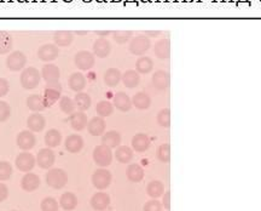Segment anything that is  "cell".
Masks as SVG:
<instances>
[{"instance_id":"obj_29","label":"cell","mask_w":261,"mask_h":211,"mask_svg":"<svg viewBox=\"0 0 261 211\" xmlns=\"http://www.w3.org/2000/svg\"><path fill=\"white\" fill-rule=\"evenodd\" d=\"M122 79V74L117 68H109L104 73V83L109 88H115Z\"/></svg>"},{"instance_id":"obj_23","label":"cell","mask_w":261,"mask_h":211,"mask_svg":"<svg viewBox=\"0 0 261 211\" xmlns=\"http://www.w3.org/2000/svg\"><path fill=\"white\" fill-rule=\"evenodd\" d=\"M114 107H116L117 110L121 112H128L130 108H132V100L128 97V95L125 94V92H117L114 96L113 100Z\"/></svg>"},{"instance_id":"obj_54","label":"cell","mask_w":261,"mask_h":211,"mask_svg":"<svg viewBox=\"0 0 261 211\" xmlns=\"http://www.w3.org/2000/svg\"><path fill=\"white\" fill-rule=\"evenodd\" d=\"M76 34H79V36H85V34H87V30H76Z\"/></svg>"},{"instance_id":"obj_38","label":"cell","mask_w":261,"mask_h":211,"mask_svg":"<svg viewBox=\"0 0 261 211\" xmlns=\"http://www.w3.org/2000/svg\"><path fill=\"white\" fill-rule=\"evenodd\" d=\"M147 193L152 199H157L164 194V186L161 181H151L147 186Z\"/></svg>"},{"instance_id":"obj_51","label":"cell","mask_w":261,"mask_h":211,"mask_svg":"<svg viewBox=\"0 0 261 211\" xmlns=\"http://www.w3.org/2000/svg\"><path fill=\"white\" fill-rule=\"evenodd\" d=\"M162 205L166 210L170 209V192H166L163 194V200H162Z\"/></svg>"},{"instance_id":"obj_53","label":"cell","mask_w":261,"mask_h":211,"mask_svg":"<svg viewBox=\"0 0 261 211\" xmlns=\"http://www.w3.org/2000/svg\"><path fill=\"white\" fill-rule=\"evenodd\" d=\"M145 34H147V36H150V37H157V36H160L161 34V32H158V30H147V32H145Z\"/></svg>"},{"instance_id":"obj_34","label":"cell","mask_w":261,"mask_h":211,"mask_svg":"<svg viewBox=\"0 0 261 211\" xmlns=\"http://www.w3.org/2000/svg\"><path fill=\"white\" fill-rule=\"evenodd\" d=\"M62 142V133L57 129H51L45 135V145L49 148L58 147Z\"/></svg>"},{"instance_id":"obj_6","label":"cell","mask_w":261,"mask_h":211,"mask_svg":"<svg viewBox=\"0 0 261 211\" xmlns=\"http://www.w3.org/2000/svg\"><path fill=\"white\" fill-rule=\"evenodd\" d=\"M74 63L75 66L81 71H89L95 66L96 63V56L91 51L82 50L79 51L74 57Z\"/></svg>"},{"instance_id":"obj_37","label":"cell","mask_w":261,"mask_h":211,"mask_svg":"<svg viewBox=\"0 0 261 211\" xmlns=\"http://www.w3.org/2000/svg\"><path fill=\"white\" fill-rule=\"evenodd\" d=\"M133 151L130 150L128 146H121V147H117L116 152H115V157L119 163L122 164H127L129 163L130 160L133 159Z\"/></svg>"},{"instance_id":"obj_30","label":"cell","mask_w":261,"mask_h":211,"mask_svg":"<svg viewBox=\"0 0 261 211\" xmlns=\"http://www.w3.org/2000/svg\"><path fill=\"white\" fill-rule=\"evenodd\" d=\"M121 144V135L116 130H111V131L105 132L102 137V145L107 146L109 148H116Z\"/></svg>"},{"instance_id":"obj_16","label":"cell","mask_w":261,"mask_h":211,"mask_svg":"<svg viewBox=\"0 0 261 211\" xmlns=\"http://www.w3.org/2000/svg\"><path fill=\"white\" fill-rule=\"evenodd\" d=\"M151 80H152V85H154L157 90H161V91H162V90H166L169 86L170 77L166 71L160 69L154 73Z\"/></svg>"},{"instance_id":"obj_39","label":"cell","mask_w":261,"mask_h":211,"mask_svg":"<svg viewBox=\"0 0 261 211\" xmlns=\"http://www.w3.org/2000/svg\"><path fill=\"white\" fill-rule=\"evenodd\" d=\"M74 102H75L77 110L80 112H85L91 107L92 100L89 94H85V92H77V95H75V98H74Z\"/></svg>"},{"instance_id":"obj_35","label":"cell","mask_w":261,"mask_h":211,"mask_svg":"<svg viewBox=\"0 0 261 211\" xmlns=\"http://www.w3.org/2000/svg\"><path fill=\"white\" fill-rule=\"evenodd\" d=\"M132 104L138 110H148L151 104V98L145 92H138L132 97Z\"/></svg>"},{"instance_id":"obj_4","label":"cell","mask_w":261,"mask_h":211,"mask_svg":"<svg viewBox=\"0 0 261 211\" xmlns=\"http://www.w3.org/2000/svg\"><path fill=\"white\" fill-rule=\"evenodd\" d=\"M111 180H113V176H111V172L107 169H97L92 175V184L97 189H103L108 188L111 184Z\"/></svg>"},{"instance_id":"obj_7","label":"cell","mask_w":261,"mask_h":211,"mask_svg":"<svg viewBox=\"0 0 261 211\" xmlns=\"http://www.w3.org/2000/svg\"><path fill=\"white\" fill-rule=\"evenodd\" d=\"M150 39L145 36H138L135 37L132 40H130L129 44V51L130 54L136 56H142L147 52L149 49H150Z\"/></svg>"},{"instance_id":"obj_44","label":"cell","mask_w":261,"mask_h":211,"mask_svg":"<svg viewBox=\"0 0 261 211\" xmlns=\"http://www.w3.org/2000/svg\"><path fill=\"white\" fill-rule=\"evenodd\" d=\"M40 209H41V211H58L60 205H58L57 200H56L55 198L48 197L41 200V203H40Z\"/></svg>"},{"instance_id":"obj_22","label":"cell","mask_w":261,"mask_h":211,"mask_svg":"<svg viewBox=\"0 0 261 211\" xmlns=\"http://www.w3.org/2000/svg\"><path fill=\"white\" fill-rule=\"evenodd\" d=\"M64 146L69 153H79L83 148V138L80 135H70L65 138Z\"/></svg>"},{"instance_id":"obj_21","label":"cell","mask_w":261,"mask_h":211,"mask_svg":"<svg viewBox=\"0 0 261 211\" xmlns=\"http://www.w3.org/2000/svg\"><path fill=\"white\" fill-rule=\"evenodd\" d=\"M54 42L57 46L67 48L74 42V33L70 30H56L54 33Z\"/></svg>"},{"instance_id":"obj_27","label":"cell","mask_w":261,"mask_h":211,"mask_svg":"<svg viewBox=\"0 0 261 211\" xmlns=\"http://www.w3.org/2000/svg\"><path fill=\"white\" fill-rule=\"evenodd\" d=\"M154 52L161 60H166L170 55V42L168 39H161L155 44Z\"/></svg>"},{"instance_id":"obj_15","label":"cell","mask_w":261,"mask_h":211,"mask_svg":"<svg viewBox=\"0 0 261 211\" xmlns=\"http://www.w3.org/2000/svg\"><path fill=\"white\" fill-rule=\"evenodd\" d=\"M40 186V178L33 172H27L21 180V187L24 192H34Z\"/></svg>"},{"instance_id":"obj_10","label":"cell","mask_w":261,"mask_h":211,"mask_svg":"<svg viewBox=\"0 0 261 211\" xmlns=\"http://www.w3.org/2000/svg\"><path fill=\"white\" fill-rule=\"evenodd\" d=\"M16 144L22 151H29L36 145V137L30 130H24L17 135Z\"/></svg>"},{"instance_id":"obj_46","label":"cell","mask_w":261,"mask_h":211,"mask_svg":"<svg viewBox=\"0 0 261 211\" xmlns=\"http://www.w3.org/2000/svg\"><path fill=\"white\" fill-rule=\"evenodd\" d=\"M12 165L9 161H0V181H8L12 176Z\"/></svg>"},{"instance_id":"obj_14","label":"cell","mask_w":261,"mask_h":211,"mask_svg":"<svg viewBox=\"0 0 261 211\" xmlns=\"http://www.w3.org/2000/svg\"><path fill=\"white\" fill-rule=\"evenodd\" d=\"M41 77L48 83H56L61 78V71L56 64H45L41 69Z\"/></svg>"},{"instance_id":"obj_52","label":"cell","mask_w":261,"mask_h":211,"mask_svg":"<svg viewBox=\"0 0 261 211\" xmlns=\"http://www.w3.org/2000/svg\"><path fill=\"white\" fill-rule=\"evenodd\" d=\"M96 34L99 37H107L109 34H111L110 30H96Z\"/></svg>"},{"instance_id":"obj_50","label":"cell","mask_w":261,"mask_h":211,"mask_svg":"<svg viewBox=\"0 0 261 211\" xmlns=\"http://www.w3.org/2000/svg\"><path fill=\"white\" fill-rule=\"evenodd\" d=\"M8 197H9V188H8V186L0 182V203L8 199Z\"/></svg>"},{"instance_id":"obj_32","label":"cell","mask_w":261,"mask_h":211,"mask_svg":"<svg viewBox=\"0 0 261 211\" xmlns=\"http://www.w3.org/2000/svg\"><path fill=\"white\" fill-rule=\"evenodd\" d=\"M154 68V61L148 56H142L136 62V69L139 74H148L150 73Z\"/></svg>"},{"instance_id":"obj_18","label":"cell","mask_w":261,"mask_h":211,"mask_svg":"<svg viewBox=\"0 0 261 211\" xmlns=\"http://www.w3.org/2000/svg\"><path fill=\"white\" fill-rule=\"evenodd\" d=\"M105 128H107V123H105L104 118L102 117H93L87 124V129H89V133L92 136H101L104 133Z\"/></svg>"},{"instance_id":"obj_41","label":"cell","mask_w":261,"mask_h":211,"mask_svg":"<svg viewBox=\"0 0 261 211\" xmlns=\"http://www.w3.org/2000/svg\"><path fill=\"white\" fill-rule=\"evenodd\" d=\"M60 108L61 111L63 112L65 114H73L75 113V102L71 100L70 97H68V96H62L61 100H60Z\"/></svg>"},{"instance_id":"obj_1","label":"cell","mask_w":261,"mask_h":211,"mask_svg":"<svg viewBox=\"0 0 261 211\" xmlns=\"http://www.w3.org/2000/svg\"><path fill=\"white\" fill-rule=\"evenodd\" d=\"M40 79H41V73L36 68L27 67L24 68L23 72L21 73V85L26 90H33L39 85Z\"/></svg>"},{"instance_id":"obj_40","label":"cell","mask_w":261,"mask_h":211,"mask_svg":"<svg viewBox=\"0 0 261 211\" xmlns=\"http://www.w3.org/2000/svg\"><path fill=\"white\" fill-rule=\"evenodd\" d=\"M96 111H97L98 117H102V118L109 117L113 114L114 104L107 100L101 101V102H98L97 107H96Z\"/></svg>"},{"instance_id":"obj_9","label":"cell","mask_w":261,"mask_h":211,"mask_svg":"<svg viewBox=\"0 0 261 211\" xmlns=\"http://www.w3.org/2000/svg\"><path fill=\"white\" fill-rule=\"evenodd\" d=\"M16 167L22 172H30L34 169L36 164V159L34 158L32 153H27V152H23V153H20L16 158Z\"/></svg>"},{"instance_id":"obj_17","label":"cell","mask_w":261,"mask_h":211,"mask_svg":"<svg viewBox=\"0 0 261 211\" xmlns=\"http://www.w3.org/2000/svg\"><path fill=\"white\" fill-rule=\"evenodd\" d=\"M111 51V44L108 39L105 38H99L93 44V54L97 57L105 58L108 57L109 54Z\"/></svg>"},{"instance_id":"obj_8","label":"cell","mask_w":261,"mask_h":211,"mask_svg":"<svg viewBox=\"0 0 261 211\" xmlns=\"http://www.w3.org/2000/svg\"><path fill=\"white\" fill-rule=\"evenodd\" d=\"M27 63V56L22 51H14L6 58V66L12 72H18L23 69Z\"/></svg>"},{"instance_id":"obj_26","label":"cell","mask_w":261,"mask_h":211,"mask_svg":"<svg viewBox=\"0 0 261 211\" xmlns=\"http://www.w3.org/2000/svg\"><path fill=\"white\" fill-rule=\"evenodd\" d=\"M26 103L27 107L29 108L30 111L35 112V113H39V112L44 111L48 107L45 98H44V96L41 95H30L29 97L27 98Z\"/></svg>"},{"instance_id":"obj_47","label":"cell","mask_w":261,"mask_h":211,"mask_svg":"<svg viewBox=\"0 0 261 211\" xmlns=\"http://www.w3.org/2000/svg\"><path fill=\"white\" fill-rule=\"evenodd\" d=\"M11 116V107L8 102L0 101V123L6 122Z\"/></svg>"},{"instance_id":"obj_11","label":"cell","mask_w":261,"mask_h":211,"mask_svg":"<svg viewBox=\"0 0 261 211\" xmlns=\"http://www.w3.org/2000/svg\"><path fill=\"white\" fill-rule=\"evenodd\" d=\"M55 153L51 148H42V150L39 151L38 156H36V164L41 169H51L52 165L55 164Z\"/></svg>"},{"instance_id":"obj_2","label":"cell","mask_w":261,"mask_h":211,"mask_svg":"<svg viewBox=\"0 0 261 211\" xmlns=\"http://www.w3.org/2000/svg\"><path fill=\"white\" fill-rule=\"evenodd\" d=\"M68 182V175L63 169H50L46 173V184L55 189H62Z\"/></svg>"},{"instance_id":"obj_48","label":"cell","mask_w":261,"mask_h":211,"mask_svg":"<svg viewBox=\"0 0 261 211\" xmlns=\"http://www.w3.org/2000/svg\"><path fill=\"white\" fill-rule=\"evenodd\" d=\"M162 203H160V201L156 199H152L145 203L144 207H143V211H162Z\"/></svg>"},{"instance_id":"obj_45","label":"cell","mask_w":261,"mask_h":211,"mask_svg":"<svg viewBox=\"0 0 261 211\" xmlns=\"http://www.w3.org/2000/svg\"><path fill=\"white\" fill-rule=\"evenodd\" d=\"M133 36L132 30H115L113 32V38L117 44H125Z\"/></svg>"},{"instance_id":"obj_33","label":"cell","mask_w":261,"mask_h":211,"mask_svg":"<svg viewBox=\"0 0 261 211\" xmlns=\"http://www.w3.org/2000/svg\"><path fill=\"white\" fill-rule=\"evenodd\" d=\"M139 82H141V76H139V73L137 71L129 69L122 74V83L125 84V86H127V88H136V86H138Z\"/></svg>"},{"instance_id":"obj_28","label":"cell","mask_w":261,"mask_h":211,"mask_svg":"<svg viewBox=\"0 0 261 211\" xmlns=\"http://www.w3.org/2000/svg\"><path fill=\"white\" fill-rule=\"evenodd\" d=\"M126 176L130 182H141L144 179V169L139 164H130L127 166Z\"/></svg>"},{"instance_id":"obj_31","label":"cell","mask_w":261,"mask_h":211,"mask_svg":"<svg viewBox=\"0 0 261 211\" xmlns=\"http://www.w3.org/2000/svg\"><path fill=\"white\" fill-rule=\"evenodd\" d=\"M60 205L65 211H71L77 206V198L76 195L71 192H67L61 195L60 199Z\"/></svg>"},{"instance_id":"obj_25","label":"cell","mask_w":261,"mask_h":211,"mask_svg":"<svg viewBox=\"0 0 261 211\" xmlns=\"http://www.w3.org/2000/svg\"><path fill=\"white\" fill-rule=\"evenodd\" d=\"M86 78L82 73L76 72L73 73L69 77V80H68V85L69 88L75 92H81L83 89L86 88Z\"/></svg>"},{"instance_id":"obj_36","label":"cell","mask_w":261,"mask_h":211,"mask_svg":"<svg viewBox=\"0 0 261 211\" xmlns=\"http://www.w3.org/2000/svg\"><path fill=\"white\" fill-rule=\"evenodd\" d=\"M12 45H14V39H12L11 34L5 30H0V55L10 52Z\"/></svg>"},{"instance_id":"obj_3","label":"cell","mask_w":261,"mask_h":211,"mask_svg":"<svg viewBox=\"0 0 261 211\" xmlns=\"http://www.w3.org/2000/svg\"><path fill=\"white\" fill-rule=\"evenodd\" d=\"M93 161L101 167L110 165L111 161H113V152H111V148H109L104 145L97 146L95 148V151H93Z\"/></svg>"},{"instance_id":"obj_5","label":"cell","mask_w":261,"mask_h":211,"mask_svg":"<svg viewBox=\"0 0 261 211\" xmlns=\"http://www.w3.org/2000/svg\"><path fill=\"white\" fill-rule=\"evenodd\" d=\"M62 85L60 82L56 83H48L44 90V98H45L48 107L56 103L62 97Z\"/></svg>"},{"instance_id":"obj_49","label":"cell","mask_w":261,"mask_h":211,"mask_svg":"<svg viewBox=\"0 0 261 211\" xmlns=\"http://www.w3.org/2000/svg\"><path fill=\"white\" fill-rule=\"evenodd\" d=\"M10 91V84H9L8 79L0 78V97L8 95Z\"/></svg>"},{"instance_id":"obj_19","label":"cell","mask_w":261,"mask_h":211,"mask_svg":"<svg viewBox=\"0 0 261 211\" xmlns=\"http://www.w3.org/2000/svg\"><path fill=\"white\" fill-rule=\"evenodd\" d=\"M27 126L32 132H40L46 126V119L41 114L34 113L32 116L28 117Z\"/></svg>"},{"instance_id":"obj_42","label":"cell","mask_w":261,"mask_h":211,"mask_svg":"<svg viewBox=\"0 0 261 211\" xmlns=\"http://www.w3.org/2000/svg\"><path fill=\"white\" fill-rule=\"evenodd\" d=\"M157 159L162 163H169L170 160V146L168 144L161 145L156 151Z\"/></svg>"},{"instance_id":"obj_12","label":"cell","mask_w":261,"mask_h":211,"mask_svg":"<svg viewBox=\"0 0 261 211\" xmlns=\"http://www.w3.org/2000/svg\"><path fill=\"white\" fill-rule=\"evenodd\" d=\"M60 55V49L56 44H45L40 46L38 50L39 58L44 62L55 61Z\"/></svg>"},{"instance_id":"obj_24","label":"cell","mask_w":261,"mask_h":211,"mask_svg":"<svg viewBox=\"0 0 261 211\" xmlns=\"http://www.w3.org/2000/svg\"><path fill=\"white\" fill-rule=\"evenodd\" d=\"M150 147V138L145 133H136L132 138V148L138 153H143Z\"/></svg>"},{"instance_id":"obj_43","label":"cell","mask_w":261,"mask_h":211,"mask_svg":"<svg viewBox=\"0 0 261 211\" xmlns=\"http://www.w3.org/2000/svg\"><path fill=\"white\" fill-rule=\"evenodd\" d=\"M157 123L162 128H169L170 126V111L168 108H163L157 113Z\"/></svg>"},{"instance_id":"obj_13","label":"cell","mask_w":261,"mask_h":211,"mask_svg":"<svg viewBox=\"0 0 261 211\" xmlns=\"http://www.w3.org/2000/svg\"><path fill=\"white\" fill-rule=\"evenodd\" d=\"M110 204V195L104 192H97L91 198V206L96 211H104Z\"/></svg>"},{"instance_id":"obj_20","label":"cell","mask_w":261,"mask_h":211,"mask_svg":"<svg viewBox=\"0 0 261 211\" xmlns=\"http://www.w3.org/2000/svg\"><path fill=\"white\" fill-rule=\"evenodd\" d=\"M69 123L70 126L76 131H81L87 126L89 124V119H87V116L83 112L77 111L75 113L70 114L69 116Z\"/></svg>"}]
</instances>
